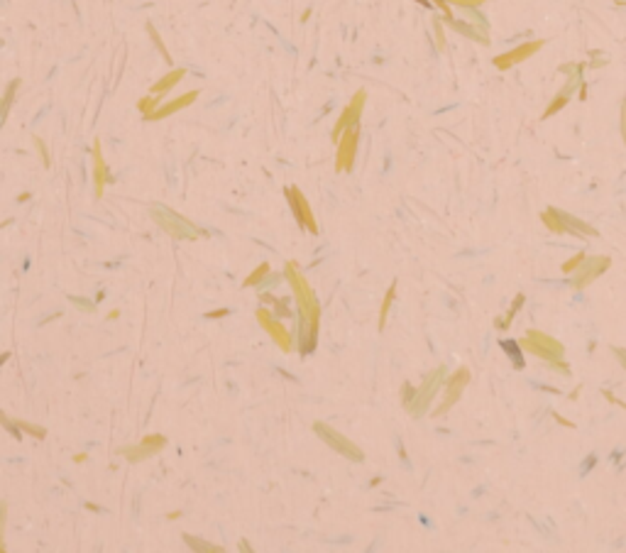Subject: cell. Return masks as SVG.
<instances>
[{
	"label": "cell",
	"instance_id": "10",
	"mask_svg": "<svg viewBox=\"0 0 626 553\" xmlns=\"http://www.w3.org/2000/svg\"><path fill=\"white\" fill-rule=\"evenodd\" d=\"M364 103H367V91H364V88H360V91H355L353 101H350L348 106L343 108V113H340V118H338L335 128H333V140H338V137L343 135V130L353 128V125H360V118H362V110H364Z\"/></svg>",
	"mask_w": 626,
	"mask_h": 553
},
{
	"label": "cell",
	"instance_id": "31",
	"mask_svg": "<svg viewBox=\"0 0 626 553\" xmlns=\"http://www.w3.org/2000/svg\"><path fill=\"white\" fill-rule=\"evenodd\" d=\"M6 527H8V505L0 502V553H6Z\"/></svg>",
	"mask_w": 626,
	"mask_h": 553
},
{
	"label": "cell",
	"instance_id": "41",
	"mask_svg": "<svg viewBox=\"0 0 626 553\" xmlns=\"http://www.w3.org/2000/svg\"><path fill=\"white\" fill-rule=\"evenodd\" d=\"M223 316H228V309H218V311L208 313V318H223Z\"/></svg>",
	"mask_w": 626,
	"mask_h": 553
},
{
	"label": "cell",
	"instance_id": "29",
	"mask_svg": "<svg viewBox=\"0 0 626 553\" xmlns=\"http://www.w3.org/2000/svg\"><path fill=\"white\" fill-rule=\"evenodd\" d=\"M433 35H436V49L438 52H445L448 49V42H445V32H443V17H433Z\"/></svg>",
	"mask_w": 626,
	"mask_h": 553
},
{
	"label": "cell",
	"instance_id": "4",
	"mask_svg": "<svg viewBox=\"0 0 626 553\" xmlns=\"http://www.w3.org/2000/svg\"><path fill=\"white\" fill-rule=\"evenodd\" d=\"M313 431H316V436L323 440V443H326L328 448H333V451L340 453L343 458H348V460H353V463H362L364 460L362 448H358L353 440L345 438V436L340 434V431L333 429V426L323 424V421H316V424H313Z\"/></svg>",
	"mask_w": 626,
	"mask_h": 553
},
{
	"label": "cell",
	"instance_id": "35",
	"mask_svg": "<svg viewBox=\"0 0 626 553\" xmlns=\"http://www.w3.org/2000/svg\"><path fill=\"white\" fill-rule=\"evenodd\" d=\"M450 8H480L485 6L487 0H445Z\"/></svg>",
	"mask_w": 626,
	"mask_h": 553
},
{
	"label": "cell",
	"instance_id": "37",
	"mask_svg": "<svg viewBox=\"0 0 626 553\" xmlns=\"http://www.w3.org/2000/svg\"><path fill=\"white\" fill-rule=\"evenodd\" d=\"M413 392H416V389H413L411 385H404V407H409V404H411Z\"/></svg>",
	"mask_w": 626,
	"mask_h": 553
},
{
	"label": "cell",
	"instance_id": "34",
	"mask_svg": "<svg viewBox=\"0 0 626 553\" xmlns=\"http://www.w3.org/2000/svg\"><path fill=\"white\" fill-rule=\"evenodd\" d=\"M585 258H587L585 253H578V255H573L570 260H565V262H563V272H565V274H573L575 269H578L580 264H583V260H585Z\"/></svg>",
	"mask_w": 626,
	"mask_h": 553
},
{
	"label": "cell",
	"instance_id": "23",
	"mask_svg": "<svg viewBox=\"0 0 626 553\" xmlns=\"http://www.w3.org/2000/svg\"><path fill=\"white\" fill-rule=\"evenodd\" d=\"M120 453H123L130 463H139V460H145V458L155 456L145 443H139V446H125V448H120Z\"/></svg>",
	"mask_w": 626,
	"mask_h": 553
},
{
	"label": "cell",
	"instance_id": "16",
	"mask_svg": "<svg viewBox=\"0 0 626 553\" xmlns=\"http://www.w3.org/2000/svg\"><path fill=\"white\" fill-rule=\"evenodd\" d=\"M526 338H531L534 343H538L540 348L551 350L553 355H558V358H565V348H563L560 340H556L553 336L543 333V331H536V328H529V331H526Z\"/></svg>",
	"mask_w": 626,
	"mask_h": 553
},
{
	"label": "cell",
	"instance_id": "19",
	"mask_svg": "<svg viewBox=\"0 0 626 553\" xmlns=\"http://www.w3.org/2000/svg\"><path fill=\"white\" fill-rule=\"evenodd\" d=\"M524 301H526V296H524V294H516V296H514V301H511V307H509L507 316H504L502 321L497 318V321H494V326H497L499 331H507V328L511 326V321H514V316L521 311V307H524Z\"/></svg>",
	"mask_w": 626,
	"mask_h": 553
},
{
	"label": "cell",
	"instance_id": "8",
	"mask_svg": "<svg viewBox=\"0 0 626 553\" xmlns=\"http://www.w3.org/2000/svg\"><path fill=\"white\" fill-rule=\"evenodd\" d=\"M257 321L269 333V338L277 343V348L282 350V353H291V348H294V336H291V331H286L284 321H279L267 307L257 309Z\"/></svg>",
	"mask_w": 626,
	"mask_h": 553
},
{
	"label": "cell",
	"instance_id": "11",
	"mask_svg": "<svg viewBox=\"0 0 626 553\" xmlns=\"http://www.w3.org/2000/svg\"><path fill=\"white\" fill-rule=\"evenodd\" d=\"M543 39H531V42H521L519 47H514V49H509V52H504V54H499V57H494V66H497L499 71H507V69H511V66H516V64H521V61H526V59H531L536 52H538L540 47H543Z\"/></svg>",
	"mask_w": 626,
	"mask_h": 553
},
{
	"label": "cell",
	"instance_id": "2",
	"mask_svg": "<svg viewBox=\"0 0 626 553\" xmlns=\"http://www.w3.org/2000/svg\"><path fill=\"white\" fill-rule=\"evenodd\" d=\"M150 215H152V220H155L157 226H159L169 237H174V240H196V237H201V231L193 226L191 220H186L184 215L174 213V211L166 208V206H162V204L152 206Z\"/></svg>",
	"mask_w": 626,
	"mask_h": 553
},
{
	"label": "cell",
	"instance_id": "5",
	"mask_svg": "<svg viewBox=\"0 0 626 553\" xmlns=\"http://www.w3.org/2000/svg\"><path fill=\"white\" fill-rule=\"evenodd\" d=\"M467 385H470V370H467V367H460V370H455L450 377H445L443 389H440V392H443V402H440V407L433 411V419H438V416L448 414L455 404L460 402V397H462V392L467 389Z\"/></svg>",
	"mask_w": 626,
	"mask_h": 553
},
{
	"label": "cell",
	"instance_id": "40",
	"mask_svg": "<svg viewBox=\"0 0 626 553\" xmlns=\"http://www.w3.org/2000/svg\"><path fill=\"white\" fill-rule=\"evenodd\" d=\"M76 304V307H81V309H86V311H93V304L91 301H84V299H71Z\"/></svg>",
	"mask_w": 626,
	"mask_h": 553
},
{
	"label": "cell",
	"instance_id": "42",
	"mask_svg": "<svg viewBox=\"0 0 626 553\" xmlns=\"http://www.w3.org/2000/svg\"><path fill=\"white\" fill-rule=\"evenodd\" d=\"M556 421H558V424H563V426H567V429H575V424H573V421H567V419H563L560 414H556Z\"/></svg>",
	"mask_w": 626,
	"mask_h": 553
},
{
	"label": "cell",
	"instance_id": "38",
	"mask_svg": "<svg viewBox=\"0 0 626 553\" xmlns=\"http://www.w3.org/2000/svg\"><path fill=\"white\" fill-rule=\"evenodd\" d=\"M621 137H624V145H626V101L621 103Z\"/></svg>",
	"mask_w": 626,
	"mask_h": 553
},
{
	"label": "cell",
	"instance_id": "28",
	"mask_svg": "<svg viewBox=\"0 0 626 553\" xmlns=\"http://www.w3.org/2000/svg\"><path fill=\"white\" fill-rule=\"evenodd\" d=\"M162 98H164V96H152V93H150V96H145L142 101L137 103V110L147 118V115H152V113L157 110V108H159Z\"/></svg>",
	"mask_w": 626,
	"mask_h": 553
},
{
	"label": "cell",
	"instance_id": "27",
	"mask_svg": "<svg viewBox=\"0 0 626 553\" xmlns=\"http://www.w3.org/2000/svg\"><path fill=\"white\" fill-rule=\"evenodd\" d=\"M567 101H570V96H565V93H558V96L553 98L551 103H548V108L543 110V115H540V118H543V120L553 118V115H556L558 110H563V108L567 106Z\"/></svg>",
	"mask_w": 626,
	"mask_h": 553
},
{
	"label": "cell",
	"instance_id": "7",
	"mask_svg": "<svg viewBox=\"0 0 626 553\" xmlns=\"http://www.w3.org/2000/svg\"><path fill=\"white\" fill-rule=\"evenodd\" d=\"M612 260L607 258V255H594V258H585L583 264H580L578 269L573 272V280H570V287L578 291L587 289L589 284H592L597 277H602V274L609 269Z\"/></svg>",
	"mask_w": 626,
	"mask_h": 553
},
{
	"label": "cell",
	"instance_id": "1",
	"mask_svg": "<svg viewBox=\"0 0 626 553\" xmlns=\"http://www.w3.org/2000/svg\"><path fill=\"white\" fill-rule=\"evenodd\" d=\"M284 277L289 282L291 294L296 299V309H299V321H306L311 326L321 328V301H318L316 291L311 289L309 280L304 277V272H299L294 262H289L284 267Z\"/></svg>",
	"mask_w": 626,
	"mask_h": 553
},
{
	"label": "cell",
	"instance_id": "13",
	"mask_svg": "<svg viewBox=\"0 0 626 553\" xmlns=\"http://www.w3.org/2000/svg\"><path fill=\"white\" fill-rule=\"evenodd\" d=\"M198 96H201V91H186L184 96H177V98H172V101H166V103H159V108H157L152 115H147L145 120H164V118H169V115L179 113V110H184V108L191 106V103L196 101Z\"/></svg>",
	"mask_w": 626,
	"mask_h": 553
},
{
	"label": "cell",
	"instance_id": "32",
	"mask_svg": "<svg viewBox=\"0 0 626 553\" xmlns=\"http://www.w3.org/2000/svg\"><path fill=\"white\" fill-rule=\"evenodd\" d=\"M15 426L22 431V434H30V436H35V438H44V436H47V431H44L42 426L27 424V421H22V419H17V421H15Z\"/></svg>",
	"mask_w": 626,
	"mask_h": 553
},
{
	"label": "cell",
	"instance_id": "36",
	"mask_svg": "<svg viewBox=\"0 0 626 553\" xmlns=\"http://www.w3.org/2000/svg\"><path fill=\"white\" fill-rule=\"evenodd\" d=\"M0 424L6 426V429L10 431V434L15 436V438H22V431L15 426V421H10V419H8V416H6V414H3V411H0Z\"/></svg>",
	"mask_w": 626,
	"mask_h": 553
},
{
	"label": "cell",
	"instance_id": "17",
	"mask_svg": "<svg viewBox=\"0 0 626 553\" xmlns=\"http://www.w3.org/2000/svg\"><path fill=\"white\" fill-rule=\"evenodd\" d=\"M186 76V69H172L166 76H162L157 84H152V88H150V93L152 96H166V93L172 91L174 86H177L179 81Z\"/></svg>",
	"mask_w": 626,
	"mask_h": 553
},
{
	"label": "cell",
	"instance_id": "45",
	"mask_svg": "<svg viewBox=\"0 0 626 553\" xmlns=\"http://www.w3.org/2000/svg\"><path fill=\"white\" fill-rule=\"evenodd\" d=\"M413 3H421V6H426V8H431V6H433V3H431V0H413Z\"/></svg>",
	"mask_w": 626,
	"mask_h": 553
},
{
	"label": "cell",
	"instance_id": "6",
	"mask_svg": "<svg viewBox=\"0 0 626 553\" xmlns=\"http://www.w3.org/2000/svg\"><path fill=\"white\" fill-rule=\"evenodd\" d=\"M335 172L343 174L350 172L355 167V157H358V145H360V125L343 130V135L335 140Z\"/></svg>",
	"mask_w": 626,
	"mask_h": 553
},
{
	"label": "cell",
	"instance_id": "26",
	"mask_svg": "<svg viewBox=\"0 0 626 553\" xmlns=\"http://www.w3.org/2000/svg\"><path fill=\"white\" fill-rule=\"evenodd\" d=\"M502 348H504V353L511 358V362H514L516 367H524V358H521L524 350L519 348V340H502Z\"/></svg>",
	"mask_w": 626,
	"mask_h": 553
},
{
	"label": "cell",
	"instance_id": "14",
	"mask_svg": "<svg viewBox=\"0 0 626 553\" xmlns=\"http://www.w3.org/2000/svg\"><path fill=\"white\" fill-rule=\"evenodd\" d=\"M445 22H448L453 30H458L460 35H465L467 39H472V42H480L487 47L489 44V27H477V25H470V22L465 20H458V17H443Z\"/></svg>",
	"mask_w": 626,
	"mask_h": 553
},
{
	"label": "cell",
	"instance_id": "33",
	"mask_svg": "<svg viewBox=\"0 0 626 553\" xmlns=\"http://www.w3.org/2000/svg\"><path fill=\"white\" fill-rule=\"evenodd\" d=\"M32 142H35V150H37V155L42 157V164H44V167H52V159H49V150H47V145H44L42 137H39V135H32Z\"/></svg>",
	"mask_w": 626,
	"mask_h": 553
},
{
	"label": "cell",
	"instance_id": "15",
	"mask_svg": "<svg viewBox=\"0 0 626 553\" xmlns=\"http://www.w3.org/2000/svg\"><path fill=\"white\" fill-rule=\"evenodd\" d=\"M553 211H556V215L563 220V226H565L567 235H580V237H594V235H600V233H597V228H592L589 223H585V220L575 218L573 213H567V211H560V208H553Z\"/></svg>",
	"mask_w": 626,
	"mask_h": 553
},
{
	"label": "cell",
	"instance_id": "21",
	"mask_svg": "<svg viewBox=\"0 0 626 553\" xmlns=\"http://www.w3.org/2000/svg\"><path fill=\"white\" fill-rule=\"evenodd\" d=\"M394 296H396V282H391V287L387 289L384 299H382L380 321H377V328H380V331H384V326H387V318H389V309H391V304H394Z\"/></svg>",
	"mask_w": 626,
	"mask_h": 553
},
{
	"label": "cell",
	"instance_id": "22",
	"mask_svg": "<svg viewBox=\"0 0 626 553\" xmlns=\"http://www.w3.org/2000/svg\"><path fill=\"white\" fill-rule=\"evenodd\" d=\"M269 269H272V267H269V262H260L257 267L252 269V274H247V277H245L242 287H260L269 277Z\"/></svg>",
	"mask_w": 626,
	"mask_h": 553
},
{
	"label": "cell",
	"instance_id": "30",
	"mask_svg": "<svg viewBox=\"0 0 626 553\" xmlns=\"http://www.w3.org/2000/svg\"><path fill=\"white\" fill-rule=\"evenodd\" d=\"M184 541L188 543V546L193 548V551H208V553H220L223 548L220 546H213V543H206V541H201V539H193V536H184Z\"/></svg>",
	"mask_w": 626,
	"mask_h": 553
},
{
	"label": "cell",
	"instance_id": "18",
	"mask_svg": "<svg viewBox=\"0 0 626 553\" xmlns=\"http://www.w3.org/2000/svg\"><path fill=\"white\" fill-rule=\"evenodd\" d=\"M17 88H20V79H12L10 84H8L3 98H0V128L6 125V118H8V113H10V106H12V101H15Z\"/></svg>",
	"mask_w": 626,
	"mask_h": 553
},
{
	"label": "cell",
	"instance_id": "25",
	"mask_svg": "<svg viewBox=\"0 0 626 553\" xmlns=\"http://www.w3.org/2000/svg\"><path fill=\"white\" fill-rule=\"evenodd\" d=\"M147 35H150V37H152V42H155V47L159 49L162 59H164L166 64H172V54H169V49H166L164 39H162V35L157 32V30H155V25H152V22H147Z\"/></svg>",
	"mask_w": 626,
	"mask_h": 553
},
{
	"label": "cell",
	"instance_id": "44",
	"mask_svg": "<svg viewBox=\"0 0 626 553\" xmlns=\"http://www.w3.org/2000/svg\"><path fill=\"white\" fill-rule=\"evenodd\" d=\"M86 458H88L86 453H76V456H74V463H84Z\"/></svg>",
	"mask_w": 626,
	"mask_h": 553
},
{
	"label": "cell",
	"instance_id": "43",
	"mask_svg": "<svg viewBox=\"0 0 626 553\" xmlns=\"http://www.w3.org/2000/svg\"><path fill=\"white\" fill-rule=\"evenodd\" d=\"M8 360H10V353H0V367L6 365Z\"/></svg>",
	"mask_w": 626,
	"mask_h": 553
},
{
	"label": "cell",
	"instance_id": "39",
	"mask_svg": "<svg viewBox=\"0 0 626 553\" xmlns=\"http://www.w3.org/2000/svg\"><path fill=\"white\" fill-rule=\"evenodd\" d=\"M614 355H616V360L621 362V367L626 370V348H614Z\"/></svg>",
	"mask_w": 626,
	"mask_h": 553
},
{
	"label": "cell",
	"instance_id": "20",
	"mask_svg": "<svg viewBox=\"0 0 626 553\" xmlns=\"http://www.w3.org/2000/svg\"><path fill=\"white\" fill-rule=\"evenodd\" d=\"M540 220H543V226L548 228V233H556V235H567L565 226H563V220L556 215V211H553V206H551V208H546V211H543V213H540Z\"/></svg>",
	"mask_w": 626,
	"mask_h": 553
},
{
	"label": "cell",
	"instance_id": "12",
	"mask_svg": "<svg viewBox=\"0 0 626 553\" xmlns=\"http://www.w3.org/2000/svg\"><path fill=\"white\" fill-rule=\"evenodd\" d=\"M110 172H108L106 157H103L101 140L93 142V188H96V199H101L106 191V184H110Z\"/></svg>",
	"mask_w": 626,
	"mask_h": 553
},
{
	"label": "cell",
	"instance_id": "3",
	"mask_svg": "<svg viewBox=\"0 0 626 553\" xmlns=\"http://www.w3.org/2000/svg\"><path fill=\"white\" fill-rule=\"evenodd\" d=\"M445 377H448V367H445V365L436 367V370H431L429 375H426V380L421 382V387H418L416 392H413L411 404L407 407L409 414H411L413 419H418V416H423V414L429 411L431 404H433V399L438 397V392L443 389Z\"/></svg>",
	"mask_w": 626,
	"mask_h": 553
},
{
	"label": "cell",
	"instance_id": "9",
	"mask_svg": "<svg viewBox=\"0 0 626 553\" xmlns=\"http://www.w3.org/2000/svg\"><path fill=\"white\" fill-rule=\"evenodd\" d=\"M284 193H286V199H289L291 213H294V218L299 220V226L304 228L306 233H311V235H318V220H316V215H313V211H311L309 199L301 193V188L289 186Z\"/></svg>",
	"mask_w": 626,
	"mask_h": 553
},
{
	"label": "cell",
	"instance_id": "24",
	"mask_svg": "<svg viewBox=\"0 0 626 553\" xmlns=\"http://www.w3.org/2000/svg\"><path fill=\"white\" fill-rule=\"evenodd\" d=\"M260 299H262L264 304H272V309H269V311H272L277 318H282V316L286 318V316L291 313L289 309H286V304H284V301L279 299V296H272V294H267V291H262V294H260Z\"/></svg>",
	"mask_w": 626,
	"mask_h": 553
}]
</instances>
